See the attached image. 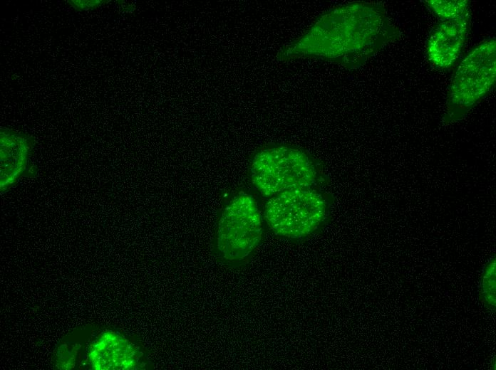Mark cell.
Listing matches in <instances>:
<instances>
[{
    "instance_id": "obj_1",
    "label": "cell",
    "mask_w": 496,
    "mask_h": 370,
    "mask_svg": "<svg viewBox=\"0 0 496 370\" xmlns=\"http://www.w3.org/2000/svg\"><path fill=\"white\" fill-rule=\"evenodd\" d=\"M401 36V29L382 2L352 1L320 15L300 36L284 46L277 58H314L353 70Z\"/></svg>"
},
{
    "instance_id": "obj_2",
    "label": "cell",
    "mask_w": 496,
    "mask_h": 370,
    "mask_svg": "<svg viewBox=\"0 0 496 370\" xmlns=\"http://www.w3.org/2000/svg\"><path fill=\"white\" fill-rule=\"evenodd\" d=\"M249 176L259 193L269 198L289 189L314 188L320 181V166L302 149L273 144L254 153L249 165Z\"/></svg>"
},
{
    "instance_id": "obj_3",
    "label": "cell",
    "mask_w": 496,
    "mask_h": 370,
    "mask_svg": "<svg viewBox=\"0 0 496 370\" xmlns=\"http://www.w3.org/2000/svg\"><path fill=\"white\" fill-rule=\"evenodd\" d=\"M332 201L331 195L315 188L286 190L268 199L264 218L276 236L299 240L326 223Z\"/></svg>"
},
{
    "instance_id": "obj_4",
    "label": "cell",
    "mask_w": 496,
    "mask_h": 370,
    "mask_svg": "<svg viewBox=\"0 0 496 370\" xmlns=\"http://www.w3.org/2000/svg\"><path fill=\"white\" fill-rule=\"evenodd\" d=\"M496 83V41L477 44L457 66L448 88L443 122L461 120L493 89Z\"/></svg>"
},
{
    "instance_id": "obj_5",
    "label": "cell",
    "mask_w": 496,
    "mask_h": 370,
    "mask_svg": "<svg viewBox=\"0 0 496 370\" xmlns=\"http://www.w3.org/2000/svg\"><path fill=\"white\" fill-rule=\"evenodd\" d=\"M262 220L254 198L243 191L234 194L224 207L216 232L219 255L228 263L247 258L259 244Z\"/></svg>"
},
{
    "instance_id": "obj_6",
    "label": "cell",
    "mask_w": 496,
    "mask_h": 370,
    "mask_svg": "<svg viewBox=\"0 0 496 370\" xmlns=\"http://www.w3.org/2000/svg\"><path fill=\"white\" fill-rule=\"evenodd\" d=\"M470 9L462 16L440 21L430 31L425 45L429 63L439 70H449L457 62L470 29Z\"/></svg>"
},
{
    "instance_id": "obj_7",
    "label": "cell",
    "mask_w": 496,
    "mask_h": 370,
    "mask_svg": "<svg viewBox=\"0 0 496 370\" xmlns=\"http://www.w3.org/2000/svg\"><path fill=\"white\" fill-rule=\"evenodd\" d=\"M35 144L33 137L10 128L0 130L1 169L0 188L3 194L14 187L22 178H33L36 166L29 164Z\"/></svg>"
},
{
    "instance_id": "obj_8",
    "label": "cell",
    "mask_w": 496,
    "mask_h": 370,
    "mask_svg": "<svg viewBox=\"0 0 496 370\" xmlns=\"http://www.w3.org/2000/svg\"><path fill=\"white\" fill-rule=\"evenodd\" d=\"M143 353L122 334L105 331L92 343L88 362L95 370H134L143 367Z\"/></svg>"
},
{
    "instance_id": "obj_9",
    "label": "cell",
    "mask_w": 496,
    "mask_h": 370,
    "mask_svg": "<svg viewBox=\"0 0 496 370\" xmlns=\"http://www.w3.org/2000/svg\"><path fill=\"white\" fill-rule=\"evenodd\" d=\"M425 6L441 21L456 18L470 9L467 0H425Z\"/></svg>"
},
{
    "instance_id": "obj_10",
    "label": "cell",
    "mask_w": 496,
    "mask_h": 370,
    "mask_svg": "<svg viewBox=\"0 0 496 370\" xmlns=\"http://www.w3.org/2000/svg\"><path fill=\"white\" fill-rule=\"evenodd\" d=\"M495 268V256H492L486 263L480 280V299L486 309L490 310H495L496 305Z\"/></svg>"
},
{
    "instance_id": "obj_11",
    "label": "cell",
    "mask_w": 496,
    "mask_h": 370,
    "mask_svg": "<svg viewBox=\"0 0 496 370\" xmlns=\"http://www.w3.org/2000/svg\"><path fill=\"white\" fill-rule=\"evenodd\" d=\"M76 349L71 350L68 349L66 345H62L59 348L58 353L57 366L59 369H68L74 366L75 355Z\"/></svg>"
},
{
    "instance_id": "obj_12",
    "label": "cell",
    "mask_w": 496,
    "mask_h": 370,
    "mask_svg": "<svg viewBox=\"0 0 496 370\" xmlns=\"http://www.w3.org/2000/svg\"><path fill=\"white\" fill-rule=\"evenodd\" d=\"M68 4L78 10L95 9L101 6L105 1L101 0H71Z\"/></svg>"
}]
</instances>
